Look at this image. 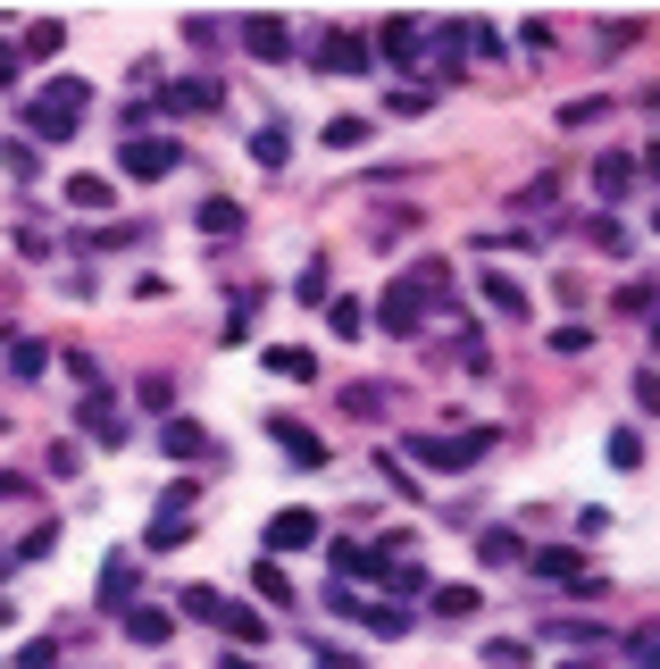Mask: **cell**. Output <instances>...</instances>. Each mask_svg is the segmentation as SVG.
I'll list each match as a JSON object with an SVG mask.
<instances>
[{
	"label": "cell",
	"mask_w": 660,
	"mask_h": 669,
	"mask_svg": "<svg viewBox=\"0 0 660 669\" xmlns=\"http://www.w3.org/2000/svg\"><path fill=\"white\" fill-rule=\"evenodd\" d=\"M84 109H93V84L84 76H51L34 101H25V134H34V143H67V134L84 126Z\"/></svg>",
	"instance_id": "cell-1"
},
{
	"label": "cell",
	"mask_w": 660,
	"mask_h": 669,
	"mask_svg": "<svg viewBox=\"0 0 660 669\" xmlns=\"http://www.w3.org/2000/svg\"><path fill=\"white\" fill-rule=\"evenodd\" d=\"M192 494H201V485H168V494H159L151 527H143L151 553H185V544H192Z\"/></svg>",
	"instance_id": "cell-2"
},
{
	"label": "cell",
	"mask_w": 660,
	"mask_h": 669,
	"mask_svg": "<svg viewBox=\"0 0 660 669\" xmlns=\"http://www.w3.org/2000/svg\"><path fill=\"white\" fill-rule=\"evenodd\" d=\"M485 452H493L485 427H476V436H410V460H418V469H476Z\"/></svg>",
	"instance_id": "cell-3"
},
{
	"label": "cell",
	"mask_w": 660,
	"mask_h": 669,
	"mask_svg": "<svg viewBox=\"0 0 660 669\" xmlns=\"http://www.w3.org/2000/svg\"><path fill=\"white\" fill-rule=\"evenodd\" d=\"M176 159H185V151H176V134H143V126H134L126 143H117V168L143 176V185H151V176H176Z\"/></svg>",
	"instance_id": "cell-4"
},
{
	"label": "cell",
	"mask_w": 660,
	"mask_h": 669,
	"mask_svg": "<svg viewBox=\"0 0 660 669\" xmlns=\"http://www.w3.org/2000/svg\"><path fill=\"white\" fill-rule=\"evenodd\" d=\"M377 326L385 335H418V326H427V293H418L410 276H394V285L377 293Z\"/></svg>",
	"instance_id": "cell-5"
},
{
	"label": "cell",
	"mask_w": 660,
	"mask_h": 669,
	"mask_svg": "<svg viewBox=\"0 0 660 669\" xmlns=\"http://www.w3.org/2000/svg\"><path fill=\"white\" fill-rule=\"evenodd\" d=\"M218 101H227V84H218V76H176V84H159V109H168V117H209Z\"/></svg>",
	"instance_id": "cell-6"
},
{
	"label": "cell",
	"mask_w": 660,
	"mask_h": 669,
	"mask_svg": "<svg viewBox=\"0 0 660 669\" xmlns=\"http://www.w3.org/2000/svg\"><path fill=\"white\" fill-rule=\"evenodd\" d=\"M310 544H318V511H302V502H293V511L268 519V561H276V553H310Z\"/></svg>",
	"instance_id": "cell-7"
},
{
	"label": "cell",
	"mask_w": 660,
	"mask_h": 669,
	"mask_svg": "<svg viewBox=\"0 0 660 669\" xmlns=\"http://www.w3.org/2000/svg\"><path fill=\"white\" fill-rule=\"evenodd\" d=\"M318 76H368V34H326L318 42Z\"/></svg>",
	"instance_id": "cell-8"
},
{
	"label": "cell",
	"mask_w": 660,
	"mask_h": 669,
	"mask_svg": "<svg viewBox=\"0 0 660 669\" xmlns=\"http://www.w3.org/2000/svg\"><path fill=\"white\" fill-rule=\"evenodd\" d=\"M76 427H84L93 443H126V410H117L109 394H84V401H76Z\"/></svg>",
	"instance_id": "cell-9"
},
{
	"label": "cell",
	"mask_w": 660,
	"mask_h": 669,
	"mask_svg": "<svg viewBox=\"0 0 660 669\" xmlns=\"http://www.w3.org/2000/svg\"><path fill=\"white\" fill-rule=\"evenodd\" d=\"M159 452H168V460H209V469L227 460L218 443H209V427H192V419H168V436H159Z\"/></svg>",
	"instance_id": "cell-10"
},
{
	"label": "cell",
	"mask_w": 660,
	"mask_h": 669,
	"mask_svg": "<svg viewBox=\"0 0 660 669\" xmlns=\"http://www.w3.org/2000/svg\"><path fill=\"white\" fill-rule=\"evenodd\" d=\"M377 51L394 59V67H418V51H427V25H410V18H385V25H377Z\"/></svg>",
	"instance_id": "cell-11"
},
{
	"label": "cell",
	"mask_w": 660,
	"mask_h": 669,
	"mask_svg": "<svg viewBox=\"0 0 660 669\" xmlns=\"http://www.w3.org/2000/svg\"><path fill=\"white\" fill-rule=\"evenodd\" d=\"M476 293H485L502 318H527V285H518V276H502V268H476Z\"/></svg>",
	"instance_id": "cell-12"
},
{
	"label": "cell",
	"mask_w": 660,
	"mask_h": 669,
	"mask_svg": "<svg viewBox=\"0 0 660 669\" xmlns=\"http://www.w3.org/2000/svg\"><path fill=\"white\" fill-rule=\"evenodd\" d=\"M192 227H201V234H209V243H234V234H243V210H234L227 192H209L201 210H192Z\"/></svg>",
	"instance_id": "cell-13"
},
{
	"label": "cell",
	"mask_w": 660,
	"mask_h": 669,
	"mask_svg": "<svg viewBox=\"0 0 660 669\" xmlns=\"http://www.w3.org/2000/svg\"><path fill=\"white\" fill-rule=\"evenodd\" d=\"M268 436H276V443H284V452L302 460V469H326V443H318V436H310V427H302V419H268Z\"/></svg>",
	"instance_id": "cell-14"
},
{
	"label": "cell",
	"mask_w": 660,
	"mask_h": 669,
	"mask_svg": "<svg viewBox=\"0 0 660 669\" xmlns=\"http://www.w3.org/2000/svg\"><path fill=\"white\" fill-rule=\"evenodd\" d=\"M209 628H227L234 636V652H251L268 636V611H243V603H218V619H209Z\"/></svg>",
	"instance_id": "cell-15"
},
{
	"label": "cell",
	"mask_w": 660,
	"mask_h": 669,
	"mask_svg": "<svg viewBox=\"0 0 660 669\" xmlns=\"http://www.w3.org/2000/svg\"><path fill=\"white\" fill-rule=\"evenodd\" d=\"M109 201H117L109 176H67V210H76V218H101Z\"/></svg>",
	"instance_id": "cell-16"
},
{
	"label": "cell",
	"mask_w": 660,
	"mask_h": 669,
	"mask_svg": "<svg viewBox=\"0 0 660 669\" xmlns=\"http://www.w3.org/2000/svg\"><path fill=\"white\" fill-rule=\"evenodd\" d=\"M359 628H368V636H410V611H401V603H359Z\"/></svg>",
	"instance_id": "cell-17"
},
{
	"label": "cell",
	"mask_w": 660,
	"mask_h": 669,
	"mask_svg": "<svg viewBox=\"0 0 660 669\" xmlns=\"http://www.w3.org/2000/svg\"><path fill=\"white\" fill-rule=\"evenodd\" d=\"M126 594H134V553H109V561H101V603L126 611Z\"/></svg>",
	"instance_id": "cell-18"
},
{
	"label": "cell",
	"mask_w": 660,
	"mask_h": 669,
	"mask_svg": "<svg viewBox=\"0 0 660 669\" xmlns=\"http://www.w3.org/2000/svg\"><path fill=\"white\" fill-rule=\"evenodd\" d=\"M243 42L260 59H284V42H293V34H284V18H243Z\"/></svg>",
	"instance_id": "cell-19"
},
{
	"label": "cell",
	"mask_w": 660,
	"mask_h": 669,
	"mask_svg": "<svg viewBox=\"0 0 660 669\" xmlns=\"http://www.w3.org/2000/svg\"><path fill=\"white\" fill-rule=\"evenodd\" d=\"M59 42H67V25H59V18H42V25H25L18 59H59Z\"/></svg>",
	"instance_id": "cell-20"
},
{
	"label": "cell",
	"mask_w": 660,
	"mask_h": 669,
	"mask_svg": "<svg viewBox=\"0 0 660 669\" xmlns=\"http://www.w3.org/2000/svg\"><path fill=\"white\" fill-rule=\"evenodd\" d=\"M251 159H260V168H284V159H293V134H284V126H260V134H251Z\"/></svg>",
	"instance_id": "cell-21"
},
{
	"label": "cell",
	"mask_w": 660,
	"mask_h": 669,
	"mask_svg": "<svg viewBox=\"0 0 660 669\" xmlns=\"http://www.w3.org/2000/svg\"><path fill=\"white\" fill-rule=\"evenodd\" d=\"M126 636H134V645H168L176 619H168V611H126Z\"/></svg>",
	"instance_id": "cell-22"
},
{
	"label": "cell",
	"mask_w": 660,
	"mask_h": 669,
	"mask_svg": "<svg viewBox=\"0 0 660 669\" xmlns=\"http://www.w3.org/2000/svg\"><path fill=\"white\" fill-rule=\"evenodd\" d=\"M594 185H603L610 201H619V192L636 185V159H627V151H603V168H594Z\"/></svg>",
	"instance_id": "cell-23"
},
{
	"label": "cell",
	"mask_w": 660,
	"mask_h": 669,
	"mask_svg": "<svg viewBox=\"0 0 660 669\" xmlns=\"http://www.w3.org/2000/svg\"><path fill=\"white\" fill-rule=\"evenodd\" d=\"M368 117H326V151H359V143H368Z\"/></svg>",
	"instance_id": "cell-24"
},
{
	"label": "cell",
	"mask_w": 660,
	"mask_h": 669,
	"mask_svg": "<svg viewBox=\"0 0 660 669\" xmlns=\"http://www.w3.org/2000/svg\"><path fill=\"white\" fill-rule=\"evenodd\" d=\"M42 360H51V352H42L34 335H9V377H42Z\"/></svg>",
	"instance_id": "cell-25"
},
{
	"label": "cell",
	"mask_w": 660,
	"mask_h": 669,
	"mask_svg": "<svg viewBox=\"0 0 660 669\" xmlns=\"http://www.w3.org/2000/svg\"><path fill=\"white\" fill-rule=\"evenodd\" d=\"M218 603H227L218 586H185V594H176V611H185V619H201V628L218 619Z\"/></svg>",
	"instance_id": "cell-26"
},
{
	"label": "cell",
	"mask_w": 660,
	"mask_h": 669,
	"mask_svg": "<svg viewBox=\"0 0 660 669\" xmlns=\"http://www.w3.org/2000/svg\"><path fill=\"white\" fill-rule=\"evenodd\" d=\"M310 368H318V360H310L302 344H276V352H268V377H293V385H302Z\"/></svg>",
	"instance_id": "cell-27"
},
{
	"label": "cell",
	"mask_w": 660,
	"mask_h": 669,
	"mask_svg": "<svg viewBox=\"0 0 660 669\" xmlns=\"http://www.w3.org/2000/svg\"><path fill=\"white\" fill-rule=\"evenodd\" d=\"M326 326H335V335H359V326H368V310H359L352 293H326Z\"/></svg>",
	"instance_id": "cell-28"
},
{
	"label": "cell",
	"mask_w": 660,
	"mask_h": 669,
	"mask_svg": "<svg viewBox=\"0 0 660 669\" xmlns=\"http://www.w3.org/2000/svg\"><path fill=\"white\" fill-rule=\"evenodd\" d=\"M427 603H434L443 619H469V611H476V586H434Z\"/></svg>",
	"instance_id": "cell-29"
},
{
	"label": "cell",
	"mask_w": 660,
	"mask_h": 669,
	"mask_svg": "<svg viewBox=\"0 0 660 669\" xmlns=\"http://www.w3.org/2000/svg\"><path fill=\"white\" fill-rule=\"evenodd\" d=\"M251 586H260V603H276V611L293 603V586H284V569H276V561H260V569H251Z\"/></svg>",
	"instance_id": "cell-30"
},
{
	"label": "cell",
	"mask_w": 660,
	"mask_h": 669,
	"mask_svg": "<svg viewBox=\"0 0 660 669\" xmlns=\"http://www.w3.org/2000/svg\"><path fill=\"white\" fill-rule=\"evenodd\" d=\"M343 401H352V419H377L385 401H394V385H352V394H343Z\"/></svg>",
	"instance_id": "cell-31"
},
{
	"label": "cell",
	"mask_w": 660,
	"mask_h": 669,
	"mask_svg": "<svg viewBox=\"0 0 660 669\" xmlns=\"http://www.w3.org/2000/svg\"><path fill=\"white\" fill-rule=\"evenodd\" d=\"M610 469H643V436H636V427H619V436H610Z\"/></svg>",
	"instance_id": "cell-32"
},
{
	"label": "cell",
	"mask_w": 660,
	"mask_h": 669,
	"mask_svg": "<svg viewBox=\"0 0 660 669\" xmlns=\"http://www.w3.org/2000/svg\"><path fill=\"white\" fill-rule=\"evenodd\" d=\"M0 168H9V176H34L42 159H34V143H0Z\"/></svg>",
	"instance_id": "cell-33"
},
{
	"label": "cell",
	"mask_w": 660,
	"mask_h": 669,
	"mask_svg": "<svg viewBox=\"0 0 660 669\" xmlns=\"http://www.w3.org/2000/svg\"><path fill=\"white\" fill-rule=\"evenodd\" d=\"M143 410H151V419H168V410H176V385L151 377V385H143Z\"/></svg>",
	"instance_id": "cell-34"
},
{
	"label": "cell",
	"mask_w": 660,
	"mask_h": 669,
	"mask_svg": "<svg viewBox=\"0 0 660 669\" xmlns=\"http://www.w3.org/2000/svg\"><path fill=\"white\" fill-rule=\"evenodd\" d=\"M427 101H434V93H427V84H401V93H394V101H385V109H394V117H418V109H427Z\"/></svg>",
	"instance_id": "cell-35"
},
{
	"label": "cell",
	"mask_w": 660,
	"mask_h": 669,
	"mask_svg": "<svg viewBox=\"0 0 660 669\" xmlns=\"http://www.w3.org/2000/svg\"><path fill=\"white\" fill-rule=\"evenodd\" d=\"M476 553H485V561H527V553H518V535H476Z\"/></svg>",
	"instance_id": "cell-36"
},
{
	"label": "cell",
	"mask_w": 660,
	"mask_h": 669,
	"mask_svg": "<svg viewBox=\"0 0 660 669\" xmlns=\"http://www.w3.org/2000/svg\"><path fill=\"white\" fill-rule=\"evenodd\" d=\"M485 661L493 669H527V645H510V636H502V645H485Z\"/></svg>",
	"instance_id": "cell-37"
},
{
	"label": "cell",
	"mask_w": 660,
	"mask_h": 669,
	"mask_svg": "<svg viewBox=\"0 0 660 669\" xmlns=\"http://www.w3.org/2000/svg\"><path fill=\"white\" fill-rule=\"evenodd\" d=\"M619 310H627V318H643V310H652V285H643V276H636V285H619Z\"/></svg>",
	"instance_id": "cell-38"
},
{
	"label": "cell",
	"mask_w": 660,
	"mask_h": 669,
	"mask_svg": "<svg viewBox=\"0 0 660 669\" xmlns=\"http://www.w3.org/2000/svg\"><path fill=\"white\" fill-rule=\"evenodd\" d=\"M59 661V645H42V636H34V645H18V669H51Z\"/></svg>",
	"instance_id": "cell-39"
},
{
	"label": "cell",
	"mask_w": 660,
	"mask_h": 669,
	"mask_svg": "<svg viewBox=\"0 0 660 669\" xmlns=\"http://www.w3.org/2000/svg\"><path fill=\"white\" fill-rule=\"evenodd\" d=\"M627 661H636V669H652V628H636V636H627Z\"/></svg>",
	"instance_id": "cell-40"
},
{
	"label": "cell",
	"mask_w": 660,
	"mask_h": 669,
	"mask_svg": "<svg viewBox=\"0 0 660 669\" xmlns=\"http://www.w3.org/2000/svg\"><path fill=\"white\" fill-rule=\"evenodd\" d=\"M18 67H25V59H18V42H0V84H18Z\"/></svg>",
	"instance_id": "cell-41"
},
{
	"label": "cell",
	"mask_w": 660,
	"mask_h": 669,
	"mask_svg": "<svg viewBox=\"0 0 660 669\" xmlns=\"http://www.w3.org/2000/svg\"><path fill=\"white\" fill-rule=\"evenodd\" d=\"M218 669H260V652H227V661H218Z\"/></svg>",
	"instance_id": "cell-42"
},
{
	"label": "cell",
	"mask_w": 660,
	"mask_h": 669,
	"mask_svg": "<svg viewBox=\"0 0 660 669\" xmlns=\"http://www.w3.org/2000/svg\"><path fill=\"white\" fill-rule=\"evenodd\" d=\"M318 669H359V661H352V652H318Z\"/></svg>",
	"instance_id": "cell-43"
},
{
	"label": "cell",
	"mask_w": 660,
	"mask_h": 669,
	"mask_svg": "<svg viewBox=\"0 0 660 669\" xmlns=\"http://www.w3.org/2000/svg\"><path fill=\"white\" fill-rule=\"evenodd\" d=\"M568 669H603V661H568Z\"/></svg>",
	"instance_id": "cell-44"
}]
</instances>
